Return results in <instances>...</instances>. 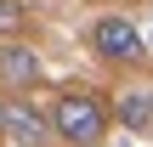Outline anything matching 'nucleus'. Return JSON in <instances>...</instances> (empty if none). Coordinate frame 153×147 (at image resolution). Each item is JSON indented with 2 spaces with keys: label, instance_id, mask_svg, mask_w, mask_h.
<instances>
[{
  "label": "nucleus",
  "instance_id": "f257e3e1",
  "mask_svg": "<svg viewBox=\"0 0 153 147\" xmlns=\"http://www.w3.org/2000/svg\"><path fill=\"white\" fill-rule=\"evenodd\" d=\"M51 142L62 147H102L114 130V113H108V96L91 91V85H68L51 96Z\"/></svg>",
  "mask_w": 153,
  "mask_h": 147
},
{
  "label": "nucleus",
  "instance_id": "f03ea898",
  "mask_svg": "<svg viewBox=\"0 0 153 147\" xmlns=\"http://www.w3.org/2000/svg\"><path fill=\"white\" fill-rule=\"evenodd\" d=\"M91 51H97L102 62H114V68H136V62L148 57V40H142V28H136L125 11H108V17L91 23Z\"/></svg>",
  "mask_w": 153,
  "mask_h": 147
},
{
  "label": "nucleus",
  "instance_id": "7ed1b4c3",
  "mask_svg": "<svg viewBox=\"0 0 153 147\" xmlns=\"http://www.w3.org/2000/svg\"><path fill=\"white\" fill-rule=\"evenodd\" d=\"M6 142H17V147H45L51 142V113L28 91H11L6 96Z\"/></svg>",
  "mask_w": 153,
  "mask_h": 147
},
{
  "label": "nucleus",
  "instance_id": "20e7f679",
  "mask_svg": "<svg viewBox=\"0 0 153 147\" xmlns=\"http://www.w3.org/2000/svg\"><path fill=\"white\" fill-rule=\"evenodd\" d=\"M40 79H45V62H40V51H34L23 34L0 40V91H34Z\"/></svg>",
  "mask_w": 153,
  "mask_h": 147
},
{
  "label": "nucleus",
  "instance_id": "39448f33",
  "mask_svg": "<svg viewBox=\"0 0 153 147\" xmlns=\"http://www.w3.org/2000/svg\"><path fill=\"white\" fill-rule=\"evenodd\" d=\"M108 113H114V125H125V130H148V125H153V91H148V85H125V91H114Z\"/></svg>",
  "mask_w": 153,
  "mask_h": 147
},
{
  "label": "nucleus",
  "instance_id": "423d86ee",
  "mask_svg": "<svg viewBox=\"0 0 153 147\" xmlns=\"http://www.w3.org/2000/svg\"><path fill=\"white\" fill-rule=\"evenodd\" d=\"M28 6L23 0H0V40H11V34H28Z\"/></svg>",
  "mask_w": 153,
  "mask_h": 147
},
{
  "label": "nucleus",
  "instance_id": "0eeeda50",
  "mask_svg": "<svg viewBox=\"0 0 153 147\" xmlns=\"http://www.w3.org/2000/svg\"><path fill=\"white\" fill-rule=\"evenodd\" d=\"M0 142H6V96H0Z\"/></svg>",
  "mask_w": 153,
  "mask_h": 147
},
{
  "label": "nucleus",
  "instance_id": "6e6552de",
  "mask_svg": "<svg viewBox=\"0 0 153 147\" xmlns=\"http://www.w3.org/2000/svg\"><path fill=\"white\" fill-rule=\"evenodd\" d=\"M148 57H153V34H148Z\"/></svg>",
  "mask_w": 153,
  "mask_h": 147
}]
</instances>
